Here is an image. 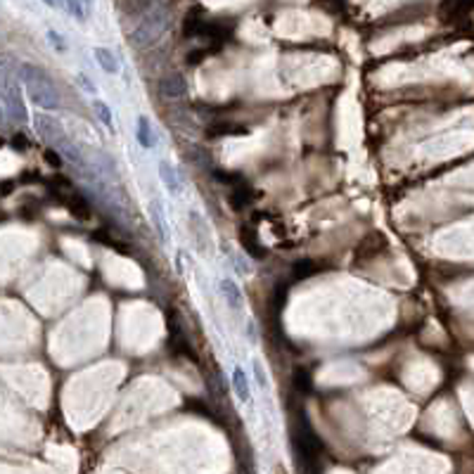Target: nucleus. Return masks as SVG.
Returning a JSON list of instances; mask_svg holds the SVG:
<instances>
[{
	"label": "nucleus",
	"instance_id": "1",
	"mask_svg": "<svg viewBox=\"0 0 474 474\" xmlns=\"http://www.w3.org/2000/svg\"><path fill=\"white\" fill-rule=\"evenodd\" d=\"M19 71H21L19 74L21 81H24L26 91H29V98L38 104V107H43V109L60 107L57 88L53 86V81H50L41 69H36L33 64H21Z\"/></svg>",
	"mask_w": 474,
	"mask_h": 474
},
{
	"label": "nucleus",
	"instance_id": "2",
	"mask_svg": "<svg viewBox=\"0 0 474 474\" xmlns=\"http://www.w3.org/2000/svg\"><path fill=\"white\" fill-rule=\"evenodd\" d=\"M171 24V17L166 12V8L161 5V8L154 10L152 15H145V19L140 24L136 26V31L131 33V43L133 46H152V43H157L161 38V33L166 31V26Z\"/></svg>",
	"mask_w": 474,
	"mask_h": 474
},
{
	"label": "nucleus",
	"instance_id": "3",
	"mask_svg": "<svg viewBox=\"0 0 474 474\" xmlns=\"http://www.w3.org/2000/svg\"><path fill=\"white\" fill-rule=\"evenodd\" d=\"M185 91H188V86L181 74H166L159 79V93L164 95V98H171V100L183 98Z\"/></svg>",
	"mask_w": 474,
	"mask_h": 474
},
{
	"label": "nucleus",
	"instance_id": "4",
	"mask_svg": "<svg viewBox=\"0 0 474 474\" xmlns=\"http://www.w3.org/2000/svg\"><path fill=\"white\" fill-rule=\"evenodd\" d=\"M64 204H66L69 214L74 216L76 221H88V219H91V206H88V199L83 197V194H79V192L69 194V197L64 199Z\"/></svg>",
	"mask_w": 474,
	"mask_h": 474
},
{
	"label": "nucleus",
	"instance_id": "5",
	"mask_svg": "<svg viewBox=\"0 0 474 474\" xmlns=\"http://www.w3.org/2000/svg\"><path fill=\"white\" fill-rule=\"evenodd\" d=\"M95 60H98V64L102 66L104 74H119V60H116V55L111 53L109 48H95L93 50Z\"/></svg>",
	"mask_w": 474,
	"mask_h": 474
},
{
	"label": "nucleus",
	"instance_id": "6",
	"mask_svg": "<svg viewBox=\"0 0 474 474\" xmlns=\"http://www.w3.org/2000/svg\"><path fill=\"white\" fill-rule=\"evenodd\" d=\"M5 109H8V114L12 116L17 124H24V121H26V109H24V104H21L17 91L5 93Z\"/></svg>",
	"mask_w": 474,
	"mask_h": 474
},
{
	"label": "nucleus",
	"instance_id": "7",
	"mask_svg": "<svg viewBox=\"0 0 474 474\" xmlns=\"http://www.w3.org/2000/svg\"><path fill=\"white\" fill-rule=\"evenodd\" d=\"M233 389H235L239 401H249L252 399V389H249V379L244 375L242 367H235L233 370Z\"/></svg>",
	"mask_w": 474,
	"mask_h": 474
},
{
	"label": "nucleus",
	"instance_id": "8",
	"mask_svg": "<svg viewBox=\"0 0 474 474\" xmlns=\"http://www.w3.org/2000/svg\"><path fill=\"white\" fill-rule=\"evenodd\" d=\"M221 292L226 294V301L233 309H242V292H239L237 282H233L230 277H223L221 280Z\"/></svg>",
	"mask_w": 474,
	"mask_h": 474
},
{
	"label": "nucleus",
	"instance_id": "9",
	"mask_svg": "<svg viewBox=\"0 0 474 474\" xmlns=\"http://www.w3.org/2000/svg\"><path fill=\"white\" fill-rule=\"evenodd\" d=\"M138 143H140L145 149H152L154 145H157V138H154L147 116H140V119H138Z\"/></svg>",
	"mask_w": 474,
	"mask_h": 474
},
{
	"label": "nucleus",
	"instance_id": "10",
	"mask_svg": "<svg viewBox=\"0 0 474 474\" xmlns=\"http://www.w3.org/2000/svg\"><path fill=\"white\" fill-rule=\"evenodd\" d=\"M159 176H161V183H164V185L169 188L174 194H178V190H181V183H178L176 169L169 164V161H159Z\"/></svg>",
	"mask_w": 474,
	"mask_h": 474
},
{
	"label": "nucleus",
	"instance_id": "11",
	"mask_svg": "<svg viewBox=\"0 0 474 474\" xmlns=\"http://www.w3.org/2000/svg\"><path fill=\"white\" fill-rule=\"evenodd\" d=\"M239 237H242V247L247 249L249 254L254 256V259H261L266 252L259 247V237H256L254 230H249V228H242V233H239Z\"/></svg>",
	"mask_w": 474,
	"mask_h": 474
},
{
	"label": "nucleus",
	"instance_id": "12",
	"mask_svg": "<svg viewBox=\"0 0 474 474\" xmlns=\"http://www.w3.org/2000/svg\"><path fill=\"white\" fill-rule=\"evenodd\" d=\"M318 271H320V266H318L316 261L304 259V261H297V264L292 266V277L294 280H306V277L316 275Z\"/></svg>",
	"mask_w": 474,
	"mask_h": 474
},
{
	"label": "nucleus",
	"instance_id": "13",
	"mask_svg": "<svg viewBox=\"0 0 474 474\" xmlns=\"http://www.w3.org/2000/svg\"><path fill=\"white\" fill-rule=\"evenodd\" d=\"M292 384H294V389H297L299 394H309L311 389H313V379H311L309 370H304V367H294Z\"/></svg>",
	"mask_w": 474,
	"mask_h": 474
},
{
	"label": "nucleus",
	"instance_id": "14",
	"mask_svg": "<svg viewBox=\"0 0 474 474\" xmlns=\"http://www.w3.org/2000/svg\"><path fill=\"white\" fill-rule=\"evenodd\" d=\"M230 133H235V136H247L249 131L244 126H235V124H214L209 128V138L230 136Z\"/></svg>",
	"mask_w": 474,
	"mask_h": 474
},
{
	"label": "nucleus",
	"instance_id": "15",
	"mask_svg": "<svg viewBox=\"0 0 474 474\" xmlns=\"http://www.w3.org/2000/svg\"><path fill=\"white\" fill-rule=\"evenodd\" d=\"M247 202H252V190H249L247 185H235V188H233L230 204L235 206V209H242Z\"/></svg>",
	"mask_w": 474,
	"mask_h": 474
},
{
	"label": "nucleus",
	"instance_id": "16",
	"mask_svg": "<svg viewBox=\"0 0 474 474\" xmlns=\"http://www.w3.org/2000/svg\"><path fill=\"white\" fill-rule=\"evenodd\" d=\"M93 109H95V114H98V119L102 121L107 128L114 131V121H111V111L107 107V102H102V100H93Z\"/></svg>",
	"mask_w": 474,
	"mask_h": 474
},
{
	"label": "nucleus",
	"instance_id": "17",
	"mask_svg": "<svg viewBox=\"0 0 474 474\" xmlns=\"http://www.w3.org/2000/svg\"><path fill=\"white\" fill-rule=\"evenodd\" d=\"M149 214H152V221H154V228H157L159 237L164 239V219H161V211H159V202H154L152 206H149Z\"/></svg>",
	"mask_w": 474,
	"mask_h": 474
},
{
	"label": "nucleus",
	"instance_id": "18",
	"mask_svg": "<svg viewBox=\"0 0 474 474\" xmlns=\"http://www.w3.org/2000/svg\"><path fill=\"white\" fill-rule=\"evenodd\" d=\"M64 8L69 10L71 15L76 17L79 21H86V3H79V0H74V3H64Z\"/></svg>",
	"mask_w": 474,
	"mask_h": 474
},
{
	"label": "nucleus",
	"instance_id": "19",
	"mask_svg": "<svg viewBox=\"0 0 474 474\" xmlns=\"http://www.w3.org/2000/svg\"><path fill=\"white\" fill-rule=\"evenodd\" d=\"M43 159H46L53 169H60V166H62V157H60L57 152H53V149H46V152H43Z\"/></svg>",
	"mask_w": 474,
	"mask_h": 474
},
{
	"label": "nucleus",
	"instance_id": "20",
	"mask_svg": "<svg viewBox=\"0 0 474 474\" xmlns=\"http://www.w3.org/2000/svg\"><path fill=\"white\" fill-rule=\"evenodd\" d=\"M12 147L19 149V152H26V149H29V140L24 138V133H15V136H12Z\"/></svg>",
	"mask_w": 474,
	"mask_h": 474
},
{
	"label": "nucleus",
	"instance_id": "21",
	"mask_svg": "<svg viewBox=\"0 0 474 474\" xmlns=\"http://www.w3.org/2000/svg\"><path fill=\"white\" fill-rule=\"evenodd\" d=\"M254 375L261 387H268V379H266V372H264V367H261V361H254Z\"/></svg>",
	"mask_w": 474,
	"mask_h": 474
},
{
	"label": "nucleus",
	"instance_id": "22",
	"mask_svg": "<svg viewBox=\"0 0 474 474\" xmlns=\"http://www.w3.org/2000/svg\"><path fill=\"white\" fill-rule=\"evenodd\" d=\"M48 41L53 43V46L57 48V50H64V43H62V38H60L57 31H48Z\"/></svg>",
	"mask_w": 474,
	"mask_h": 474
},
{
	"label": "nucleus",
	"instance_id": "23",
	"mask_svg": "<svg viewBox=\"0 0 474 474\" xmlns=\"http://www.w3.org/2000/svg\"><path fill=\"white\" fill-rule=\"evenodd\" d=\"M79 81L83 83V86H86V91H88V93H95V83L88 81V79H86V74H79Z\"/></svg>",
	"mask_w": 474,
	"mask_h": 474
}]
</instances>
